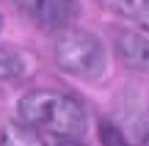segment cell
Returning <instances> with one entry per match:
<instances>
[{
    "label": "cell",
    "instance_id": "obj_1",
    "mask_svg": "<svg viewBox=\"0 0 149 146\" xmlns=\"http://www.w3.org/2000/svg\"><path fill=\"white\" fill-rule=\"evenodd\" d=\"M19 119L31 130L55 135L61 141H77L88 127V116L80 99L55 88H33L19 99Z\"/></svg>",
    "mask_w": 149,
    "mask_h": 146
},
{
    "label": "cell",
    "instance_id": "obj_8",
    "mask_svg": "<svg viewBox=\"0 0 149 146\" xmlns=\"http://www.w3.org/2000/svg\"><path fill=\"white\" fill-rule=\"evenodd\" d=\"M100 141H102V146H130L124 130L116 127L113 121H100Z\"/></svg>",
    "mask_w": 149,
    "mask_h": 146
},
{
    "label": "cell",
    "instance_id": "obj_2",
    "mask_svg": "<svg viewBox=\"0 0 149 146\" xmlns=\"http://www.w3.org/2000/svg\"><path fill=\"white\" fill-rule=\"evenodd\" d=\"M55 61L64 72L83 80H97L105 72V47L88 30H64L55 42Z\"/></svg>",
    "mask_w": 149,
    "mask_h": 146
},
{
    "label": "cell",
    "instance_id": "obj_3",
    "mask_svg": "<svg viewBox=\"0 0 149 146\" xmlns=\"http://www.w3.org/2000/svg\"><path fill=\"white\" fill-rule=\"evenodd\" d=\"M17 6L44 30H66L80 14L77 0H17Z\"/></svg>",
    "mask_w": 149,
    "mask_h": 146
},
{
    "label": "cell",
    "instance_id": "obj_10",
    "mask_svg": "<svg viewBox=\"0 0 149 146\" xmlns=\"http://www.w3.org/2000/svg\"><path fill=\"white\" fill-rule=\"evenodd\" d=\"M0 30H3V19H0Z\"/></svg>",
    "mask_w": 149,
    "mask_h": 146
},
{
    "label": "cell",
    "instance_id": "obj_5",
    "mask_svg": "<svg viewBox=\"0 0 149 146\" xmlns=\"http://www.w3.org/2000/svg\"><path fill=\"white\" fill-rule=\"evenodd\" d=\"M111 14L122 17V19L149 25V0H100Z\"/></svg>",
    "mask_w": 149,
    "mask_h": 146
},
{
    "label": "cell",
    "instance_id": "obj_4",
    "mask_svg": "<svg viewBox=\"0 0 149 146\" xmlns=\"http://www.w3.org/2000/svg\"><path fill=\"white\" fill-rule=\"evenodd\" d=\"M116 53L122 58V64H127L130 69H138V72L149 69V39L138 36V33L119 30L116 33Z\"/></svg>",
    "mask_w": 149,
    "mask_h": 146
},
{
    "label": "cell",
    "instance_id": "obj_6",
    "mask_svg": "<svg viewBox=\"0 0 149 146\" xmlns=\"http://www.w3.org/2000/svg\"><path fill=\"white\" fill-rule=\"evenodd\" d=\"M0 146H47L42 138L36 135V130L31 127H17V124H6L0 130Z\"/></svg>",
    "mask_w": 149,
    "mask_h": 146
},
{
    "label": "cell",
    "instance_id": "obj_9",
    "mask_svg": "<svg viewBox=\"0 0 149 146\" xmlns=\"http://www.w3.org/2000/svg\"><path fill=\"white\" fill-rule=\"evenodd\" d=\"M58 146H86V143H80V141H61Z\"/></svg>",
    "mask_w": 149,
    "mask_h": 146
},
{
    "label": "cell",
    "instance_id": "obj_7",
    "mask_svg": "<svg viewBox=\"0 0 149 146\" xmlns=\"http://www.w3.org/2000/svg\"><path fill=\"white\" fill-rule=\"evenodd\" d=\"M25 72L19 55L11 53V50H0V80H14Z\"/></svg>",
    "mask_w": 149,
    "mask_h": 146
}]
</instances>
